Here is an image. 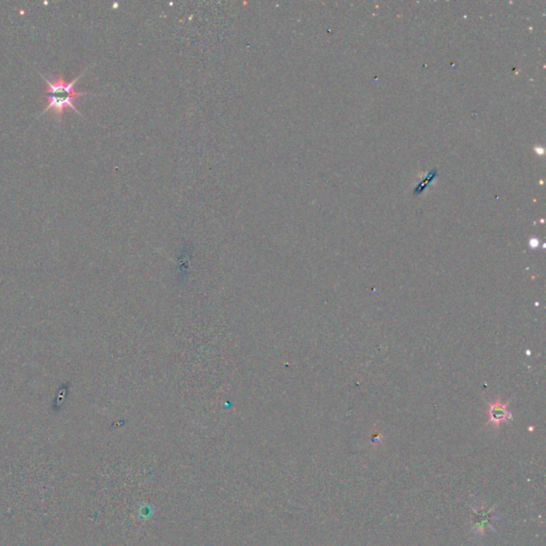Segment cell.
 Returning <instances> with one entry per match:
<instances>
[{"instance_id": "6da1fadb", "label": "cell", "mask_w": 546, "mask_h": 546, "mask_svg": "<svg viewBox=\"0 0 546 546\" xmlns=\"http://www.w3.org/2000/svg\"><path fill=\"white\" fill-rule=\"evenodd\" d=\"M88 69H86L79 76L74 78L72 82H66L62 74L58 75L53 79L49 80L40 73L42 79L45 80L46 84H47V87L43 91V93L46 94L44 97L47 101V103H46L47 105H46L45 109L42 111L40 116L47 114L53 109L55 118L60 123L63 114H64L65 109L72 108L74 112L82 116L77 107L75 106V99L87 97V95H97V94L87 93V92H80L75 90L78 80L82 77V75L84 73L87 72Z\"/></svg>"}, {"instance_id": "7a4b0ae2", "label": "cell", "mask_w": 546, "mask_h": 546, "mask_svg": "<svg viewBox=\"0 0 546 546\" xmlns=\"http://www.w3.org/2000/svg\"><path fill=\"white\" fill-rule=\"evenodd\" d=\"M488 415H490V421L495 426H499L504 421L511 419L510 412L508 411L506 404H504L501 400L490 404Z\"/></svg>"}]
</instances>
